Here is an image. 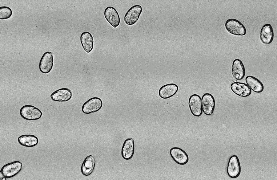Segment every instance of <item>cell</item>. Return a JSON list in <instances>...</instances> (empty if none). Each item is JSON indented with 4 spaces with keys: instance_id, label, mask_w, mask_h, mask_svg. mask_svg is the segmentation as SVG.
<instances>
[{
    "instance_id": "8fae6325",
    "label": "cell",
    "mask_w": 277,
    "mask_h": 180,
    "mask_svg": "<svg viewBox=\"0 0 277 180\" xmlns=\"http://www.w3.org/2000/svg\"><path fill=\"white\" fill-rule=\"evenodd\" d=\"M170 154L172 158L179 164L185 165L188 161L189 158L187 154L180 148H172L170 149Z\"/></svg>"
},
{
    "instance_id": "ac0fdd59",
    "label": "cell",
    "mask_w": 277,
    "mask_h": 180,
    "mask_svg": "<svg viewBox=\"0 0 277 180\" xmlns=\"http://www.w3.org/2000/svg\"><path fill=\"white\" fill-rule=\"evenodd\" d=\"M96 160L92 155L87 156L82 163L81 171L82 174L85 176L90 175L93 172L95 165Z\"/></svg>"
},
{
    "instance_id": "44dd1931",
    "label": "cell",
    "mask_w": 277,
    "mask_h": 180,
    "mask_svg": "<svg viewBox=\"0 0 277 180\" xmlns=\"http://www.w3.org/2000/svg\"><path fill=\"white\" fill-rule=\"evenodd\" d=\"M245 80L247 85L254 92L260 93L263 91L264 86L263 84L259 80L254 76H248L246 77Z\"/></svg>"
},
{
    "instance_id": "4fadbf2b",
    "label": "cell",
    "mask_w": 277,
    "mask_h": 180,
    "mask_svg": "<svg viewBox=\"0 0 277 180\" xmlns=\"http://www.w3.org/2000/svg\"><path fill=\"white\" fill-rule=\"evenodd\" d=\"M232 91L236 95L243 97L249 96L251 90L246 84L239 82H234L231 85Z\"/></svg>"
},
{
    "instance_id": "6da1fadb",
    "label": "cell",
    "mask_w": 277,
    "mask_h": 180,
    "mask_svg": "<svg viewBox=\"0 0 277 180\" xmlns=\"http://www.w3.org/2000/svg\"><path fill=\"white\" fill-rule=\"evenodd\" d=\"M20 114L23 119L28 120H36L41 118L42 113L37 107L30 105H26L21 108Z\"/></svg>"
},
{
    "instance_id": "5b68a950",
    "label": "cell",
    "mask_w": 277,
    "mask_h": 180,
    "mask_svg": "<svg viewBox=\"0 0 277 180\" xmlns=\"http://www.w3.org/2000/svg\"><path fill=\"white\" fill-rule=\"evenodd\" d=\"M142 11V6L136 5L131 7L126 13L124 17L125 23L129 25L135 23L138 19Z\"/></svg>"
},
{
    "instance_id": "30bf717a",
    "label": "cell",
    "mask_w": 277,
    "mask_h": 180,
    "mask_svg": "<svg viewBox=\"0 0 277 180\" xmlns=\"http://www.w3.org/2000/svg\"><path fill=\"white\" fill-rule=\"evenodd\" d=\"M104 16L106 20L114 27L116 28L119 25V16L114 7L109 6L106 8L104 11Z\"/></svg>"
},
{
    "instance_id": "52a82bcc",
    "label": "cell",
    "mask_w": 277,
    "mask_h": 180,
    "mask_svg": "<svg viewBox=\"0 0 277 180\" xmlns=\"http://www.w3.org/2000/svg\"><path fill=\"white\" fill-rule=\"evenodd\" d=\"M201 102L203 113L208 116L212 115L215 106V101L213 96L209 93H205L202 96Z\"/></svg>"
},
{
    "instance_id": "ffe728a7",
    "label": "cell",
    "mask_w": 277,
    "mask_h": 180,
    "mask_svg": "<svg viewBox=\"0 0 277 180\" xmlns=\"http://www.w3.org/2000/svg\"><path fill=\"white\" fill-rule=\"evenodd\" d=\"M18 141L23 146L30 147L37 145L38 142V140L37 137L34 135L25 134L18 137Z\"/></svg>"
},
{
    "instance_id": "8992f818",
    "label": "cell",
    "mask_w": 277,
    "mask_h": 180,
    "mask_svg": "<svg viewBox=\"0 0 277 180\" xmlns=\"http://www.w3.org/2000/svg\"><path fill=\"white\" fill-rule=\"evenodd\" d=\"M227 172L228 175L232 178H235L239 175L241 167L237 156L233 155L230 158L227 166Z\"/></svg>"
},
{
    "instance_id": "9c48e42d",
    "label": "cell",
    "mask_w": 277,
    "mask_h": 180,
    "mask_svg": "<svg viewBox=\"0 0 277 180\" xmlns=\"http://www.w3.org/2000/svg\"><path fill=\"white\" fill-rule=\"evenodd\" d=\"M188 105L191 113L197 117L200 116L202 114L201 99L197 94H193L190 97Z\"/></svg>"
},
{
    "instance_id": "5bb4252c",
    "label": "cell",
    "mask_w": 277,
    "mask_h": 180,
    "mask_svg": "<svg viewBox=\"0 0 277 180\" xmlns=\"http://www.w3.org/2000/svg\"><path fill=\"white\" fill-rule=\"evenodd\" d=\"M134 151V140L132 138H127L124 141L121 150L122 157L126 160H129L133 157Z\"/></svg>"
},
{
    "instance_id": "603a6c76",
    "label": "cell",
    "mask_w": 277,
    "mask_h": 180,
    "mask_svg": "<svg viewBox=\"0 0 277 180\" xmlns=\"http://www.w3.org/2000/svg\"><path fill=\"white\" fill-rule=\"evenodd\" d=\"M0 180H6V178L4 177V176L3 175L1 172L0 171Z\"/></svg>"
},
{
    "instance_id": "e0dca14e",
    "label": "cell",
    "mask_w": 277,
    "mask_h": 180,
    "mask_svg": "<svg viewBox=\"0 0 277 180\" xmlns=\"http://www.w3.org/2000/svg\"><path fill=\"white\" fill-rule=\"evenodd\" d=\"M179 89L178 86L175 84L171 83L162 86L159 91V96L163 99L170 98L175 95Z\"/></svg>"
},
{
    "instance_id": "3957f363",
    "label": "cell",
    "mask_w": 277,
    "mask_h": 180,
    "mask_svg": "<svg viewBox=\"0 0 277 180\" xmlns=\"http://www.w3.org/2000/svg\"><path fill=\"white\" fill-rule=\"evenodd\" d=\"M22 166L20 162L15 161L5 165L0 171L6 178H10L18 174L22 170Z\"/></svg>"
},
{
    "instance_id": "7c38bea8",
    "label": "cell",
    "mask_w": 277,
    "mask_h": 180,
    "mask_svg": "<svg viewBox=\"0 0 277 180\" xmlns=\"http://www.w3.org/2000/svg\"><path fill=\"white\" fill-rule=\"evenodd\" d=\"M72 96V93L71 90L67 88H62L54 92L50 96L54 101L64 102L70 100Z\"/></svg>"
},
{
    "instance_id": "277c9868",
    "label": "cell",
    "mask_w": 277,
    "mask_h": 180,
    "mask_svg": "<svg viewBox=\"0 0 277 180\" xmlns=\"http://www.w3.org/2000/svg\"><path fill=\"white\" fill-rule=\"evenodd\" d=\"M102 100L98 97H92L82 105V112L86 114H89L98 111L102 106Z\"/></svg>"
},
{
    "instance_id": "7a4b0ae2",
    "label": "cell",
    "mask_w": 277,
    "mask_h": 180,
    "mask_svg": "<svg viewBox=\"0 0 277 180\" xmlns=\"http://www.w3.org/2000/svg\"><path fill=\"white\" fill-rule=\"evenodd\" d=\"M225 27L227 31L230 33L237 36H243L246 35V29L244 26L239 21L234 18H230L226 22Z\"/></svg>"
},
{
    "instance_id": "2e32d148",
    "label": "cell",
    "mask_w": 277,
    "mask_h": 180,
    "mask_svg": "<svg viewBox=\"0 0 277 180\" xmlns=\"http://www.w3.org/2000/svg\"><path fill=\"white\" fill-rule=\"evenodd\" d=\"M274 36L273 29L269 24L264 25L262 27L260 32V39L265 44H270L272 41Z\"/></svg>"
},
{
    "instance_id": "ba28073f",
    "label": "cell",
    "mask_w": 277,
    "mask_h": 180,
    "mask_svg": "<svg viewBox=\"0 0 277 180\" xmlns=\"http://www.w3.org/2000/svg\"><path fill=\"white\" fill-rule=\"evenodd\" d=\"M53 65L52 53L50 51L45 52L42 57L39 65L40 71L44 74L49 73Z\"/></svg>"
},
{
    "instance_id": "d6986e66",
    "label": "cell",
    "mask_w": 277,
    "mask_h": 180,
    "mask_svg": "<svg viewBox=\"0 0 277 180\" xmlns=\"http://www.w3.org/2000/svg\"><path fill=\"white\" fill-rule=\"evenodd\" d=\"M80 40L84 51L87 53L90 52L94 45L93 38L91 34L88 31L83 32L81 35Z\"/></svg>"
},
{
    "instance_id": "9a60e30c",
    "label": "cell",
    "mask_w": 277,
    "mask_h": 180,
    "mask_svg": "<svg viewBox=\"0 0 277 180\" xmlns=\"http://www.w3.org/2000/svg\"><path fill=\"white\" fill-rule=\"evenodd\" d=\"M232 74L236 80L242 79L245 74L244 66L242 61L239 59H235L233 62L231 69Z\"/></svg>"
},
{
    "instance_id": "7402d4cb",
    "label": "cell",
    "mask_w": 277,
    "mask_h": 180,
    "mask_svg": "<svg viewBox=\"0 0 277 180\" xmlns=\"http://www.w3.org/2000/svg\"><path fill=\"white\" fill-rule=\"evenodd\" d=\"M12 15L11 9L6 6L0 7V19H5L10 18Z\"/></svg>"
}]
</instances>
